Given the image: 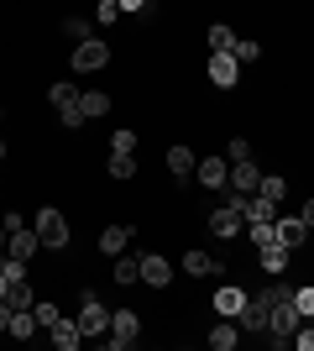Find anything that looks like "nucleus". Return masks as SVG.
<instances>
[{"label":"nucleus","instance_id":"1","mask_svg":"<svg viewBox=\"0 0 314 351\" xmlns=\"http://www.w3.org/2000/svg\"><path fill=\"white\" fill-rule=\"evenodd\" d=\"M299 330V309H293V289H272V315H267V336L283 346Z\"/></svg>","mask_w":314,"mask_h":351},{"label":"nucleus","instance_id":"5","mask_svg":"<svg viewBox=\"0 0 314 351\" xmlns=\"http://www.w3.org/2000/svg\"><path fill=\"white\" fill-rule=\"evenodd\" d=\"M136 336H142V320H136V309H116V315H110V330H105L110 351H126V346H136Z\"/></svg>","mask_w":314,"mask_h":351},{"label":"nucleus","instance_id":"30","mask_svg":"<svg viewBox=\"0 0 314 351\" xmlns=\"http://www.w3.org/2000/svg\"><path fill=\"white\" fill-rule=\"evenodd\" d=\"M63 37H74V43H90V37H94V21H84V16H68V21H63Z\"/></svg>","mask_w":314,"mask_h":351},{"label":"nucleus","instance_id":"37","mask_svg":"<svg viewBox=\"0 0 314 351\" xmlns=\"http://www.w3.org/2000/svg\"><path fill=\"white\" fill-rule=\"evenodd\" d=\"M293 341H299L304 351H314V325H304V320H299V330H293Z\"/></svg>","mask_w":314,"mask_h":351},{"label":"nucleus","instance_id":"10","mask_svg":"<svg viewBox=\"0 0 314 351\" xmlns=\"http://www.w3.org/2000/svg\"><path fill=\"white\" fill-rule=\"evenodd\" d=\"M142 283H152V289H168V283H173V267H168L163 252H142Z\"/></svg>","mask_w":314,"mask_h":351},{"label":"nucleus","instance_id":"44","mask_svg":"<svg viewBox=\"0 0 314 351\" xmlns=\"http://www.w3.org/2000/svg\"><path fill=\"white\" fill-rule=\"evenodd\" d=\"M0 257H5V226H0Z\"/></svg>","mask_w":314,"mask_h":351},{"label":"nucleus","instance_id":"26","mask_svg":"<svg viewBox=\"0 0 314 351\" xmlns=\"http://www.w3.org/2000/svg\"><path fill=\"white\" fill-rule=\"evenodd\" d=\"M58 121H63V126H74V132H79V126H84V121H90V116H84V110H79V95H68V100H58Z\"/></svg>","mask_w":314,"mask_h":351},{"label":"nucleus","instance_id":"29","mask_svg":"<svg viewBox=\"0 0 314 351\" xmlns=\"http://www.w3.org/2000/svg\"><path fill=\"white\" fill-rule=\"evenodd\" d=\"M110 178H136V152H110Z\"/></svg>","mask_w":314,"mask_h":351},{"label":"nucleus","instance_id":"46","mask_svg":"<svg viewBox=\"0 0 314 351\" xmlns=\"http://www.w3.org/2000/svg\"><path fill=\"white\" fill-rule=\"evenodd\" d=\"M0 121H5V110H0Z\"/></svg>","mask_w":314,"mask_h":351},{"label":"nucleus","instance_id":"27","mask_svg":"<svg viewBox=\"0 0 314 351\" xmlns=\"http://www.w3.org/2000/svg\"><path fill=\"white\" fill-rule=\"evenodd\" d=\"M31 315H37V325H42V330H53V325L63 320V309L53 304V299H37V304H31Z\"/></svg>","mask_w":314,"mask_h":351},{"label":"nucleus","instance_id":"14","mask_svg":"<svg viewBox=\"0 0 314 351\" xmlns=\"http://www.w3.org/2000/svg\"><path fill=\"white\" fill-rule=\"evenodd\" d=\"M241 215H246V226H252V220H278V199H267V194H241Z\"/></svg>","mask_w":314,"mask_h":351},{"label":"nucleus","instance_id":"18","mask_svg":"<svg viewBox=\"0 0 314 351\" xmlns=\"http://www.w3.org/2000/svg\"><path fill=\"white\" fill-rule=\"evenodd\" d=\"M47 336H53V346H58V351H74L79 341H84V330H79V320H68V315H63V320L53 325Z\"/></svg>","mask_w":314,"mask_h":351},{"label":"nucleus","instance_id":"33","mask_svg":"<svg viewBox=\"0 0 314 351\" xmlns=\"http://www.w3.org/2000/svg\"><path fill=\"white\" fill-rule=\"evenodd\" d=\"M231 53H236V63H257V58H262V43H246V37H236V47H231Z\"/></svg>","mask_w":314,"mask_h":351},{"label":"nucleus","instance_id":"34","mask_svg":"<svg viewBox=\"0 0 314 351\" xmlns=\"http://www.w3.org/2000/svg\"><path fill=\"white\" fill-rule=\"evenodd\" d=\"M110 152H136V132H131V126H116V136H110Z\"/></svg>","mask_w":314,"mask_h":351},{"label":"nucleus","instance_id":"15","mask_svg":"<svg viewBox=\"0 0 314 351\" xmlns=\"http://www.w3.org/2000/svg\"><path fill=\"white\" fill-rule=\"evenodd\" d=\"M241 304H246V289H241V283H220V289H215V315H231V320H236Z\"/></svg>","mask_w":314,"mask_h":351},{"label":"nucleus","instance_id":"2","mask_svg":"<svg viewBox=\"0 0 314 351\" xmlns=\"http://www.w3.org/2000/svg\"><path fill=\"white\" fill-rule=\"evenodd\" d=\"M241 226H246V215H241V194L209 210V236H215V241H231V236H241Z\"/></svg>","mask_w":314,"mask_h":351},{"label":"nucleus","instance_id":"25","mask_svg":"<svg viewBox=\"0 0 314 351\" xmlns=\"http://www.w3.org/2000/svg\"><path fill=\"white\" fill-rule=\"evenodd\" d=\"M37 330H42V325H37V315H31V309H16V320H11V336H16V341H31Z\"/></svg>","mask_w":314,"mask_h":351},{"label":"nucleus","instance_id":"32","mask_svg":"<svg viewBox=\"0 0 314 351\" xmlns=\"http://www.w3.org/2000/svg\"><path fill=\"white\" fill-rule=\"evenodd\" d=\"M5 299H11V309H31V304H37V299H31V283H27V278L11 283V293H5Z\"/></svg>","mask_w":314,"mask_h":351},{"label":"nucleus","instance_id":"20","mask_svg":"<svg viewBox=\"0 0 314 351\" xmlns=\"http://www.w3.org/2000/svg\"><path fill=\"white\" fill-rule=\"evenodd\" d=\"M236 341H241V325L231 320V315H220V325L209 330V346H215V351H231Z\"/></svg>","mask_w":314,"mask_h":351},{"label":"nucleus","instance_id":"38","mask_svg":"<svg viewBox=\"0 0 314 351\" xmlns=\"http://www.w3.org/2000/svg\"><path fill=\"white\" fill-rule=\"evenodd\" d=\"M11 320H16V309H11V299H0V336L11 330Z\"/></svg>","mask_w":314,"mask_h":351},{"label":"nucleus","instance_id":"9","mask_svg":"<svg viewBox=\"0 0 314 351\" xmlns=\"http://www.w3.org/2000/svg\"><path fill=\"white\" fill-rule=\"evenodd\" d=\"M5 252H11V257H37V252H42V236H37V226H16V231H5Z\"/></svg>","mask_w":314,"mask_h":351},{"label":"nucleus","instance_id":"19","mask_svg":"<svg viewBox=\"0 0 314 351\" xmlns=\"http://www.w3.org/2000/svg\"><path fill=\"white\" fill-rule=\"evenodd\" d=\"M194 168H199V162H194V152H189L183 142H173V147H168V173H173V178H189Z\"/></svg>","mask_w":314,"mask_h":351},{"label":"nucleus","instance_id":"22","mask_svg":"<svg viewBox=\"0 0 314 351\" xmlns=\"http://www.w3.org/2000/svg\"><path fill=\"white\" fill-rule=\"evenodd\" d=\"M79 110H84L90 121L110 116V95H100V89H84V95H79Z\"/></svg>","mask_w":314,"mask_h":351},{"label":"nucleus","instance_id":"7","mask_svg":"<svg viewBox=\"0 0 314 351\" xmlns=\"http://www.w3.org/2000/svg\"><path fill=\"white\" fill-rule=\"evenodd\" d=\"M110 63V43L90 37V43H74V73H100Z\"/></svg>","mask_w":314,"mask_h":351},{"label":"nucleus","instance_id":"17","mask_svg":"<svg viewBox=\"0 0 314 351\" xmlns=\"http://www.w3.org/2000/svg\"><path fill=\"white\" fill-rule=\"evenodd\" d=\"M126 247H131V226H105L100 231V252L105 257H120Z\"/></svg>","mask_w":314,"mask_h":351},{"label":"nucleus","instance_id":"8","mask_svg":"<svg viewBox=\"0 0 314 351\" xmlns=\"http://www.w3.org/2000/svg\"><path fill=\"white\" fill-rule=\"evenodd\" d=\"M209 84H215V89H236L241 84L236 53H209Z\"/></svg>","mask_w":314,"mask_h":351},{"label":"nucleus","instance_id":"16","mask_svg":"<svg viewBox=\"0 0 314 351\" xmlns=\"http://www.w3.org/2000/svg\"><path fill=\"white\" fill-rule=\"evenodd\" d=\"M257 184H262V168H252V158L231 162V189L236 194H257Z\"/></svg>","mask_w":314,"mask_h":351},{"label":"nucleus","instance_id":"31","mask_svg":"<svg viewBox=\"0 0 314 351\" xmlns=\"http://www.w3.org/2000/svg\"><path fill=\"white\" fill-rule=\"evenodd\" d=\"M293 309H299V320H314V283L293 289Z\"/></svg>","mask_w":314,"mask_h":351},{"label":"nucleus","instance_id":"23","mask_svg":"<svg viewBox=\"0 0 314 351\" xmlns=\"http://www.w3.org/2000/svg\"><path fill=\"white\" fill-rule=\"evenodd\" d=\"M283 267H288V247H283V241H272V247H262V273H267V278H278Z\"/></svg>","mask_w":314,"mask_h":351},{"label":"nucleus","instance_id":"36","mask_svg":"<svg viewBox=\"0 0 314 351\" xmlns=\"http://www.w3.org/2000/svg\"><path fill=\"white\" fill-rule=\"evenodd\" d=\"M116 16H120V0H100V5H94V21H100V27H110Z\"/></svg>","mask_w":314,"mask_h":351},{"label":"nucleus","instance_id":"39","mask_svg":"<svg viewBox=\"0 0 314 351\" xmlns=\"http://www.w3.org/2000/svg\"><path fill=\"white\" fill-rule=\"evenodd\" d=\"M68 95H79V89H74V84H53V89H47V100H53V105L68 100Z\"/></svg>","mask_w":314,"mask_h":351},{"label":"nucleus","instance_id":"11","mask_svg":"<svg viewBox=\"0 0 314 351\" xmlns=\"http://www.w3.org/2000/svg\"><path fill=\"white\" fill-rule=\"evenodd\" d=\"M272 231H278V241H283L288 252L309 241V226H304V215H278V220H272Z\"/></svg>","mask_w":314,"mask_h":351},{"label":"nucleus","instance_id":"3","mask_svg":"<svg viewBox=\"0 0 314 351\" xmlns=\"http://www.w3.org/2000/svg\"><path fill=\"white\" fill-rule=\"evenodd\" d=\"M267 315H272V289L267 293H246V304H241V330L246 336H267Z\"/></svg>","mask_w":314,"mask_h":351},{"label":"nucleus","instance_id":"4","mask_svg":"<svg viewBox=\"0 0 314 351\" xmlns=\"http://www.w3.org/2000/svg\"><path fill=\"white\" fill-rule=\"evenodd\" d=\"M79 330L84 336H105L110 330V309H105L100 293H79Z\"/></svg>","mask_w":314,"mask_h":351},{"label":"nucleus","instance_id":"12","mask_svg":"<svg viewBox=\"0 0 314 351\" xmlns=\"http://www.w3.org/2000/svg\"><path fill=\"white\" fill-rule=\"evenodd\" d=\"M199 184L205 189H225L231 184V158H199Z\"/></svg>","mask_w":314,"mask_h":351},{"label":"nucleus","instance_id":"24","mask_svg":"<svg viewBox=\"0 0 314 351\" xmlns=\"http://www.w3.org/2000/svg\"><path fill=\"white\" fill-rule=\"evenodd\" d=\"M205 43H209V53H231V47H236V32H231V27H220V21H215V27L205 32Z\"/></svg>","mask_w":314,"mask_h":351},{"label":"nucleus","instance_id":"6","mask_svg":"<svg viewBox=\"0 0 314 351\" xmlns=\"http://www.w3.org/2000/svg\"><path fill=\"white\" fill-rule=\"evenodd\" d=\"M31 226H37V236H42V247H68V220H63V210H37V220H31Z\"/></svg>","mask_w":314,"mask_h":351},{"label":"nucleus","instance_id":"43","mask_svg":"<svg viewBox=\"0 0 314 351\" xmlns=\"http://www.w3.org/2000/svg\"><path fill=\"white\" fill-rule=\"evenodd\" d=\"M5 293H11V278H5V273H0V299H5Z\"/></svg>","mask_w":314,"mask_h":351},{"label":"nucleus","instance_id":"42","mask_svg":"<svg viewBox=\"0 0 314 351\" xmlns=\"http://www.w3.org/2000/svg\"><path fill=\"white\" fill-rule=\"evenodd\" d=\"M299 215H304V226H309V231H314V199H309V205L299 210Z\"/></svg>","mask_w":314,"mask_h":351},{"label":"nucleus","instance_id":"41","mask_svg":"<svg viewBox=\"0 0 314 351\" xmlns=\"http://www.w3.org/2000/svg\"><path fill=\"white\" fill-rule=\"evenodd\" d=\"M147 11V0H120V16H142Z\"/></svg>","mask_w":314,"mask_h":351},{"label":"nucleus","instance_id":"13","mask_svg":"<svg viewBox=\"0 0 314 351\" xmlns=\"http://www.w3.org/2000/svg\"><path fill=\"white\" fill-rule=\"evenodd\" d=\"M183 273L189 278H215V273H225V263L209 257V252H183Z\"/></svg>","mask_w":314,"mask_h":351},{"label":"nucleus","instance_id":"40","mask_svg":"<svg viewBox=\"0 0 314 351\" xmlns=\"http://www.w3.org/2000/svg\"><path fill=\"white\" fill-rule=\"evenodd\" d=\"M0 226H5V231H16V226H27V215H21V210H5V215H0Z\"/></svg>","mask_w":314,"mask_h":351},{"label":"nucleus","instance_id":"28","mask_svg":"<svg viewBox=\"0 0 314 351\" xmlns=\"http://www.w3.org/2000/svg\"><path fill=\"white\" fill-rule=\"evenodd\" d=\"M257 194H267V199H278V205H283V194H288V178H283V173H262Z\"/></svg>","mask_w":314,"mask_h":351},{"label":"nucleus","instance_id":"45","mask_svg":"<svg viewBox=\"0 0 314 351\" xmlns=\"http://www.w3.org/2000/svg\"><path fill=\"white\" fill-rule=\"evenodd\" d=\"M0 162H5V136H0Z\"/></svg>","mask_w":314,"mask_h":351},{"label":"nucleus","instance_id":"35","mask_svg":"<svg viewBox=\"0 0 314 351\" xmlns=\"http://www.w3.org/2000/svg\"><path fill=\"white\" fill-rule=\"evenodd\" d=\"M225 158H231V162H246V158H252V142H246V136H231Z\"/></svg>","mask_w":314,"mask_h":351},{"label":"nucleus","instance_id":"21","mask_svg":"<svg viewBox=\"0 0 314 351\" xmlns=\"http://www.w3.org/2000/svg\"><path fill=\"white\" fill-rule=\"evenodd\" d=\"M110 263H116V283H142V257L136 252H120Z\"/></svg>","mask_w":314,"mask_h":351}]
</instances>
